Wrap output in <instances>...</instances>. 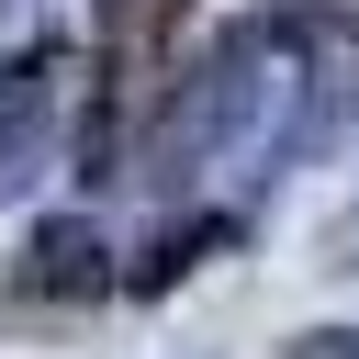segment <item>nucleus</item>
Returning <instances> with one entry per match:
<instances>
[{"label": "nucleus", "instance_id": "nucleus-1", "mask_svg": "<svg viewBox=\"0 0 359 359\" xmlns=\"http://www.w3.org/2000/svg\"><path fill=\"white\" fill-rule=\"evenodd\" d=\"M67 79H79V45H67V34H34V45H11V56H0V202L45 168Z\"/></svg>", "mask_w": 359, "mask_h": 359}, {"label": "nucleus", "instance_id": "nucleus-2", "mask_svg": "<svg viewBox=\"0 0 359 359\" xmlns=\"http://www.w3.org/2000/svg\"><path fill=\"white\" fill-rule=\"evenodd\" d=\"M11 292H22V303H101V292H123V269H112V247H101L90 213H56V224L22 236Z\"/></svg>", "mask_w": 359, "mask_h": 359}, {"label": "nucleus", "instance_id": "nucleus-3", "mask_svg": "<svg viewBox=\"0 0 359 359\" xmlns=\"http://www.w3.org/2000/svg\"><path fill=\"white\" fill-rule=\"evenodd\" d=\"M224 247H236V213H180L168 236H146V247L123 258V292H135V303H157V292H180L202 258H224Z\"/></svg>", "mask_w": 359, "mask_h": 359}, {"label": "nucleus", "instance_id": "nucleus-4", "mask_svg": "<svg viewBox=\"0 0 359 359\" xmlns=\"http://www.w3.org/2000/svg\"><path fill=\"white\" fill-rule=\"evenodd\" d=\"M280 359H359V325H303Z\"/></svg>", "mask_w": 359, "mask_h": 359}]
</instances>
